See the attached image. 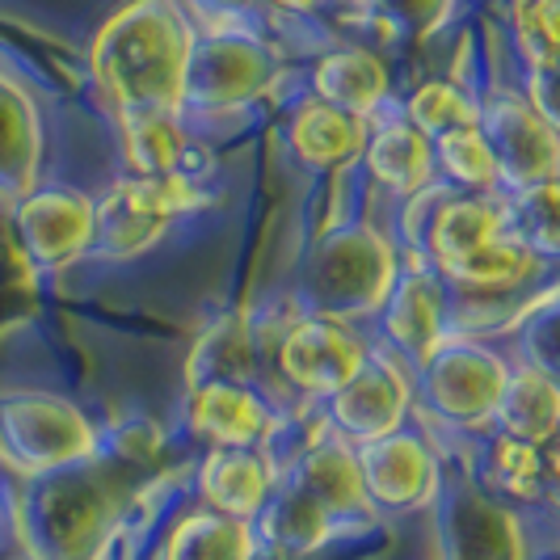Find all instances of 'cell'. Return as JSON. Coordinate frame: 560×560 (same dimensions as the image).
Masks as SVG:
<instances>
[{
    "instance_id": "6da1fadb",
    "label": "cell",
    "mask_w": 560,
    "mask_h": 560,
    "mask_svg": "<svg viewBox=\"0 0 560 560\" xmlns=\"http://www.w3.org/2000/svg\"><path fill=\"white\" fill-rule=\"evenodd\" d=\"M195 26L177 0H131L97 30L89 68L118 114L182 110Z\"/></svg>"
},
{
    "instance_id": "7a4b0ae2",
    "label": "cell",
    "mask_w": 560,
    "mask_h": 560,
    "mask_svg": "<svg viewBox=\"0 0 560 560\" xmlns=\"http://www.w3.org/2000/svg\"><path fill=\"white\" fill-rule=\"evenodd\" d=\"M18 498V527L34 560H97L118 518L114 477L93 459L59 468Z\"/></svg>"
},
{
    "instance_id": "3957f363",
    "label": "cell",
    "mask_w": 560,
    "mask_h": 560,
    "mask_svg": "<svg viewBox=\"0 0 560 560\" xmlns=\"http://www.w3.org/2000/svg\"><path fill=\"white\" fill-rule=\"evenodd\" d=\"M400 275V253L375 224L350 220L312 241L300 266V300L312 316L363 320L384 308Z\"/></svg>"
},
{
    "instance_id": "277c9868",
    "label": "cell",
    "mask_w": 560,
    "mask_h": 560,
    "mask_svg": "<svg viewBox=\"0 0 560 560\" xmlns=\"http://www.w3.org/2000/svg\"><path fill=\"white\" fill-rule=\"evenodd\" d=\"M510 359L472 334H447L413 371V405L451 430H485L502 400Z\"/></svg>"
},
{
    "instance_id": "5b68a950",
    "label": "cell",
    "mask_w": 560,
    "mask_h": 560,
    "mask_svg": "<svg viewBox=\"0 0 560 560\" xmlns=\"http://www.w3.org/2000/svg\"><path fill=\"white\" fill-rule=\"evenodd\" d=\"M102 434L84 409L51 393H13L0 400V455L22 477H47L97 459Z\"/></svg>"
},
{
    "instance_id": "8992f818",
    "label": "cell",
    "mask_w": 560,
    "mask_h": 560,
    "mask_svg": "<svg viewBox=\"0 0 560 560\" xmlns=\"http://www.w3.org/2000/svg\"><path fill=\"white\" fill-rule=\"evenodd\" d=\"M279 77L275 51L245 30L195 34L186 77H182V114H232L270 93Z\"/></svg>"
},
{
    "instance_id": "52a82bcc",
    "label": "cell",
    "mask_w": 560,
    "mask_h": 560,
    "mask_svg": "<svg viewBox=\"0 0 560 560\" xmlns=\"http://www.w3.org/2000/svg\"><path fill=\"white\" fill-rule=\"evenodd\" d=\"M211 195L195 177H118L106 195L93 202L97 211V241L106 253L127 257V253L148 249L177 215H190L207 207Z\"/></svg>"
},
{
    "instance_id": "ba28073f",
    "label": "cell",
    "mask_w": 560,
    "mask_h": 560,
    "mask_svg": "<svg viewBox=\"0 0 560 560\" xmlns=\"http://www.w3.org/2000/svg\"><path fill=\"white\" fill-rule=\"evenodd\" d=\"M366 346L354 325L334 316H300L275 341V371L282 388L300 400H329V396L366 363Z\"/></svg>"
},
{
    "instance_id": "9c48e42d",
    "label": "cell",
    "mask_w": 560,
    "mask_h": 560,
    "mask_svg": "<svg viewBox=\"0 0 560 560\" xmlns=\"http://www.w3.org/2000/svg\"><path fill=\"white\" fill-rule=\"evenodd\" d=\"M320 405H325L329 434H337L350 447H363V443H375V439L400 430L409 413L418 409L413 405V375L396 354L371 350L366 363Z\"/></svg>"
},
{
    "instance_id": "30bf717a",
    "label": "cell",
    "mask_w": 560,
    "mask_h": 560,
    "mask_svg": "<svg viewBox=\"0 0 560 560\" xmlns=\"http://www.w3.org/2000/svg\"><path fill=\"white\" fill-rule=\"evenodd\" d=\"M477 127L489 143V152H493V161H498L502 190L557 182V122H548L518 89H493L480 102Z\"/></svg>"
},
{
    "instance_id": "8fae6325",
    "label": "cell",
    "mask_w": 560,
    "mask_h": 560,
    "mask_svg": "<svg viewBox=\"0 0 560 560\" xmlns=\"http://www.w3.org/2000/svg\"><path fill=\"white\" fill-rule=\"evenodd\" d=\"M22 253L38 275H59L77 266L97 245L93 198L72 186H30L13 207Z\"/></svg>"
},
{
    "instance_id": "7c38bea8",
    "label": "cell",
    "mask_w": 560,
    "mask_h": 560,
    "mask_svg": "<svg viewBox=\"0 0 560 560\" xmlns=\"http://www.w3.org/2000/svg\"><path fill=\"white\" fill-rule=\"evenodd\" d=\"M359 459V480H363L366 510H384V514H413L439 502L443 493V472H439V455L430 447V439L400 425L393 434L354 447Z\"/></svg>"
},
{
    "instance_id": "4fadbf2b",
    "label": "cell",
    "mask_w": 560,
    "mask_h": 560,
    "mask_svg": "<svg viewBox=\"0 0 560 560\" xmlns=\"http://www.w3.org/2000/svg\"><path fill=\"white\" fill-rule=\"evenodd\" d=\"M380 320H384V337H388L396 359L405 366H418L451 334L447 282L439 279V270L425 266V261L400 266L393 291L380 308Z\"/></svg>"
},
{
    "instance_id": "5bb4252c",
    "label": "cell",
    "mask_w": 560,
    "mask_h": 560,
    "mask_svg": "<svg viewBox=\"0 0 560 560\" xmlns=\"http://www.w3.org/2000/svg\"><path fill=\"white\" fill-rule=\"evenodd\" d=\"M443 544L451 560H527V532L510 505L477 485H451L443 502Z\"/></svg>"
},
{
    "instance_id": "9a60e30c",
    "label": "cell",
    "mask_w": 560,
    "mask_h": 560,
    "mask_svg": "<svg viewBox=\"0 0 560 560\" xmlns=\"http://www.w3.org/2000/svg\"><path fill=\"white\" fill-rule=\"evenodd\" d=\"M275 418L257 384L207 380L186 396V430L207 447H261Z\"/></svg>"
},
{
    "instance_id": "2e32d148",
    "label": "cell",
    "mask_w": 560,
    "mask_h": 560,
    "mask_svg": "<svg viewBox=\"0 0 560 560\" xmlns=\"http://www.w3.org/2000/svg\"><path fill=\"white\" fill-rule=\"evenodd\" d=\"M279 485L304 493L316 505H325L337 523H354V518L371 514L363 498V480H359L354 447L329 434V425L304 451H295V459L279 472Z\"/></svg>"
},
{
    "instance_id": "e0dca14e",
    "label": "cell",
    "mask_w": 560,
    "mask_h": 560,
    "mask_svg": "<svg viewBox=\"0 0 560 560\" xmlns=\"http://www.w3.org/2000/svg\"><path fill=\"white\" fill-rule=\"evenodd\" d=\"M122 122V161L131 177H202L207 152L190 136L182 110H127Z\"/></svg>"
},
{
    "instance_id": "ac0fdd59",
    "label": "cell",
    "mask_w": 560,
    "mask_h": 560,
    "mask_svg": "<svg viewBox=\"0 0 560 560\" xmlns=\"http://www.w3.org/2000/svg\"><path fill=\"white\" fill-rule=\"evenodd\" d=\"M275 485H279V472L261 455V447H207L195 477L202 510H215L241 523H253L261 514Z\"/></svg>"
},
{
    "instance_id": "d6986e66",
    "label": "cell",
    "mask_w": 560,
    "mask_h": 560,
    "mask_svg": "<svg viewBox=\"0 0 560 560\" xmlns=\"http://www.w3.org/2000/svg\"><path fill=\"white\" fill-rule=\"evenodd\" d=\"M363 165L375 186H384L393 198H409L434 182V148L400 110H380L366 118Z\"/></svg>"
},
{
    "instance_id": "ffe728a7",
    "label": "cell",
    "mask_w": 560,
    "mask_h": 560,
    "mask_svg": "<svg viewBox=\"0 0 560 560\" xmlns=\"http://www.w3.org/2000/svg\"><path fill=\"white\" fill-rule=\"evenodd\" d=\"M312 89L320 102L354 118H375L388 110L393 97V72L371 47H334L312 63Z\"/></svg>"
},
{
    "instance_id": "44dd1931",
    "label": "cell",
    "mask_w": 560,
    "mask_h": 560,
    "mask_svg": "<svg viewBox=\"0 0 560 560\" xmlns=\"http://www.w3.org/2000/svg\"><path fill=\"white\" fill-rule=\"evenodd\" d=\"M539 270H544V261L532 257L514 236H498L493 245H485V249L459 257L447 270H439V279L447 282L451 295H459L468 304H502L510 295L527 291Z\"/></svg>"
},
{
    "instance_id": "7402d4cb",
    "label": "cell",
    "mask_w": 560,
    "mask_h": 560,
    "mask_svg": "<svg viewBox=\"0 0 560 560\" xmlns=\"http://www.w3.org/2000/svg\"><path fill=\"white\" fill-rule=\"evenodd\" d=\"M363 140H366V118L337 110V106L320 102V97H304L291 110V122H287V148H291V156L304 168H316V173L354 165L363 156Z\"/></svg>"
},
{
    "instance_id": "603a6c76",
    "label": "cell",
    "mask_w": 560,
    "mask_h": 560,
    "mask_svg": "<svg viewBox=\"0 0 560 560\" xmlns=\"http://www.w3.org/2000/svg\"><path fill=\"white\" fill-rule=\"evenodd\" d=\"M477 489L502 505H535L552 493L548 447H535L510 434H493L480 451Z\"/></svg>"
},
{
    "instance_id": "cb8c5ba5",
    "label": "cell",
    "mask_w": 560,
    "mask_h": 560,
    "mask_svg": "<svg viewBox=\"0 0 560 560\" xmlns=\"http://www.w3.org/2000/svg\"><path fill=\"white\" fill-rule=\"evenodd\" d=\"M557 421H560L557 375L532 363L510 366L502 400L493 409V430L510 434V439H523V443H535V447H552Z\"/></svg>"
},
{
    "instance_id": "d4e9b609",
    "label": "cell",
    "mask_w": 560,
    "mask_h": 560,
    "mask_svg": "<svg viewBox=\"0 0 560 560\" xmlns=\"http://www.w3.org/2000/svg\"><path fill=\"white\" fill-rule=\"evenodd\" d=\"M38 114L18 84L0 77V198H22L38 177Z\"/></svg>"
},
{
    "instance_id": "484cf974",
    "label": "cell",
    "mask_w": 560,
    "mask_h": 560,
    "mask_svg": "<svg viewBox=\"0 0 560 560\" xmlns=\"http://www.w3.org/2000/svg\"><path fill=\"white\" fill-rule=\"evenodd\" d=\"M161 560H257V535L253 523L215 510H190L165 535Z\"/></svg>"
},
{
    "instance_id": "4316f807",
    "label": "cell",
    "mask_w": 560,
    "mask_h": 560,
    "mask_svg": "<svg viewBox=\"0 0 560 560\" xmlns=\"http://www.w3.org/2000/svg\"><path fill=\"white\" fill-rule=\"evenodd\" d=\"M261 366V337L245 316H228L215 329H207L202 341L190 354L186 380L190 388L207 384V380H236V384H253Z\"/></svg>"
},
{
    "instance_id": "83f0119b",
    "label": "cell",
    "mask_w": 560,
    "mask_h": 560,
    "mask_svg": "<svg viewBox=\"0 0 560 560\" xmlns=\"http://www.w3.org/2000/svg\"><path fill=\"white\" fill-rule=\"evenodd\" d=\"M430 148H434V177H443V186L464 195H502V173L477 122L430 140Z\"/></svg>"
},
{
    "instance_id": "f1b7e54d",
    "label": "cell",
    "mask_w": 560,
    "mask_h": 560,
    "mask_svg": "<svg viewBox=\"0 0 560 560\" xmlns=\"http://www.w3.org/2000/svg\"><path fill=\"white\" fill-rule=\"evenodd\" d=\"M557 202V182H539V186H523V190H502L505 236H514L544 266H552L560 249Z\"/></svg>"
},
{
    "instance_id": "f546056e",
    "label": "cell",
    "mask_w": 560,
    "mask_h": 560,
    "mask_svg": "<svg viewBox=\"0 0 560 560\" xmlns=\"http://www.w3.org/2000/svg\"><path fill=\"white\" fill-rule=\"evenodd\" d=\"M560 0H510V38L523 77H557L560 56Z\"/></svg>"
},
{
    "instance_id": "4dcf8cb0",
    "label": "cell",
    "mask_w": 560,
    "mask_h": 560,
    "mask_svg": "<svg viewBox=\"0 0 560 560\" xmlns=\"http://www.w3.org/2000/svg\"><path fill=\"white\" fill-rule=\"evenodd\" d=\"M405 122H413L425 140H439L455 127H472L480 114V97L459 81H421L405 97Z\"/></svg>"
},
{
    "instance_id": "1f68e13d",
    "label": "cell",
    "mask_w": 560,
    "mask_h": 560,
    "mask_svg": "<svg viewBox=\"0 0 560 560\" xmlns=\"http://www.w3.org/2000/svg\"><path fill=\"white\" fill-rule=\"evenodd\" d=\"M363 4L384 26H393L396 34H418V38H425V34H434V30L447 22L455 0H363Z\"/></svg>"
},
{
    "instance_id": "d6a6232c",
    "label": "cell",
    "mask_w": 560,
    "mask_h": 560,
    "mask_svg": "<svg viewBox=\"0 0 560 560\" xmlns=\"http://www.w3.org/2000/svg\"><path fill=\"white\" fill-rule=\"evenodd\" d=\"M266 4H275L282 13H312V9H320V4H329V0H266Z\"/></svg>"
},
{
    "instance_id": "836d02e7",
    "label": "cell",
    "mask_w": 560,
    "mask_h": 560,
    "mask_svg": "<svg viewBox=\"0 0 560 560\" xmlns=\"http://www.w3.org/2000/svg\"><path fill=\"white\" fill-rule=\"evenodd\" d=\"M202 4H211V9H224V13H249L257 0H202Z\"/></svg>"
},
{
    "instance_id": "e575fe53",
    "label": "cell",
    "mask_w": 560,
    "mask_h": 560,
    "mask_svg": "<svg viewBox=\"0 0 560 560\" xmlns=\"http://www.w3.org/2000/svg\"><path fill=\"white\" fill-rule=\"evenodd\" d=\"M443 560H451V557H443Z\"/></svg>"
}]
</instances>
